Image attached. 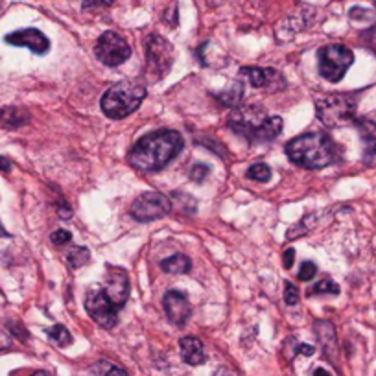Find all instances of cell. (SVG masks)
Segmentation results:
<instances>
[{
    "instance_id": "29",
    "label": "cell",
    "mask_w": 376,
    "mask_h": 376,
    "mask_svg": "<svg viewBox=\"0 0 376 376\" xmlns=\"http://www.w3.org/2000/svg\"><path fill=\"white\" fill-rule=\"evenodd\" d=\"M316 273H318V266L314 264V262H310V260H306V262H303V266H301L299 270V281H312L314 277H316Z\"/></svg>"
},
{
    "instance_id": "21",
    "label": "cell",
    "mask_w": 376,
    "mask_h": 376,
    "mask_svg": "<svg viewBox=\"0 0 376 376\" xmlns=\"http://www.w3.org/2000/svg\"><path fill=\"white\" fill-rule=\"evenodd\" d=\"M48 338L52 343H56L58 347H69L72 343V336L71 332L63 327V325H54L52 329L47 330Z\"/></svg>"
},
{
    "instance_id": "16",
    "label": "cell",
    "mask_w": 376,
    "mask_h": 376,
    "mask_svg": "<svg viewBox=\"0 0 376 376\" xmlns=\"http://www.w3.org/2000/svg\"><path fill=\"white\" fill-rule=\"evenodd\" d=\"M181 347V358L188 365H201L205 362V351H203V343L194 336H187L179 341Z\"/></svg>"
},
{
    "instance_id": "15",
    "label": "cell",
    "mask_w": 376,
    "mask_h": 376,
    "mask_svg": "<svg viewBox=\"0 0 376 376\" xmlns=\"http://www.w3.org/2000/svg\"><path fill=\"white\" fill-rule=\"evenodd\" d=\"M354 126L364 142V159L371 161L376 155V122L367 118H356Z\"/></svg>"
},
{
    "instance_id": "9",
    "label": "cell",
    "mask_w": 376,
    "mask_h": 376,
    "mask_svg": "<svg viewBox=\"0 0 376 376\" xmlns=\"http://www.w3.org/2000/svg\"><path fill=\"white\" fill-rule=\"evenodd\" d=\"M96 58L107 67H118L131 58V48L128 41L117 32H106L94 47Z\"/></svg>"
},
{
    "instance_id": "10",
    "label": "cell",
    "mask_w": 376,
    "mask_h": 376,
    "mask_svg": "<svg viewBox=\"0 0 376 376\" xmlns=\"http://www.w3.org/2000/svg\"><path fill=\"white\" fill-rule=\"evenodd\" d=\"M85 310L94 319V323L100 325L102 329H113L118 323L117 306L113 305L104 288L89 290L85 297Z\"/></svg>"
},
{
    "instance_id": "41",
    "label": "cell",
    "mask_w": 376,
    "mask_h": 376,
    "mask_svg": "<svg viewBox=\"0 0 376 376\" xmlns=\"http://www.w3.org/2000/svg\"><path fill=\"white\" fill-rule=\"evenodd\" d=\"M4 236H10V233H8V231L4 229V225L0 224V238H4Z\"/></svg>"
},
{
    "instance_id": "4",
    "label": "cell",
    "mask_w": 376,
    "mask_h": 376,
    "mask_svg": "<svg viewBox=\"0 0 376 376\" xmlns=\"http://www.w3.org/2000/svg\"><path fill=\"white\" fill-rule=\"evenodd\" d=\"M146 98V87L133 82H118L102 96V111L113 120H122L135 113Z\"/></svg>"
},
{
    "instance_id": "39",
    "label": "cell",
    "mask_w": 376,
    "mask_h": 376,
    "mask_svg": "<svg viewBox=\"0 0 376 376\" xmlns=\"http://www.w3.org/2000/svg\"><path fill=\"white\" fill-rule=\"evenodd\" d=\"M207 2H209V6L216 8V6H220V4H224L225 0H207Z\"/></svg>"
},
{
    "instance_id": "25",
    "label": "cell",
    "mask_w": 376,
    "mask_h": 376,
    "mask_svg": "<svg viewBox=\"0 0 376 376\" xmlns=\"http://www.w3.org/2000/svg\"><path fill=\"white\" fill-rule=\"evenodd\" d=\"M247 177L257 183H268L271 179V168L264 163H255L247 168Z\"/></svg>"
},
{
    "instance_id": "11",
    "label": "cell",
    "mask_w": 376,
    "mask_h": 376,
    "mask_svg": "<svg viewBox=\"0 0 376 376\" xmlns=\"http://www.w3.org/2000/svg\"><path fill=\"white\" fill-rule=\"evenodd\" d=\"M163 306H165L168 321L172 325H177V327H183L187 323L188 318H190V312H192L187 294H183L179 290L166 292L165 297H163Z\"/></svg>"
},
{
    "instance_id": "2",
    "label": "cell",
    "mask_w": 376,
    "mask_h": 376,
    "mask_svg": "<svg viewBox=\"0 0 376 376\" xmlns=\"http://www.w3.org/2000/svg\"><path fill=\"white\" fill-rule=\"evenodd\" d=\"M286 155L295 165L308 170L327 168L340 157L336 142L323 131H310L292 139L286 144Z\"/></svg>"
},
{
    "instance_id": "33",
    "label": "cell",
    "mask_w": 376,
    "mask_h": 376,
    "mask_svg": "<svg viewBox=\"0 0 376 376\" xmlns=\"http://www.w3.org/2000/svg\"><path fill=\"white\" fill-rule=\"evenodd\" d=\"M362 41L369 50L376 54V26L369 28L367 32H364V36H362Z\"/></svg>"
},
{
    "instance_id": "38",
    "label": "cell",
    "mask_w": 376,
    "mask_h": 376,
    "mask_svg": "<svg viewBox=\"0 0 376 376\" xmlns=\"http://www.w3.org/2000/svg\"><path fill=\"white\" fill-rule=\"evenodd\" d=\"M314 376H332V375H330L329 371H325V369H321V367H319V369L314 371Z\"/></svg>"
},
{
    "instance_id": "13",
    "label": "cell",
    "mask_w": 376,
    "mask_h": 376,
    "mask_svg": "<svg viewBox=\"0 0 376 376\" xmlns=\"http://www.w3.org/2000/svg\"><path fill=\"white\" fill-rule=\"evenodd\" d=\"M104 290L117 308L126 305V301L130 297V281H128L126 271L107 266V284Z\"/></svg>"
},
{
    "instance_id": "26",
    "label": "cell",
    "mask_w": 376,
    "mask_h": 376,
    "mask_svg": "<svg viewBox=\"0 0 376 376\" xmlns=\"http://www.w3.org/2000/svg\"><path fill=\"white\" fill-rule=\"evenodd\" d=\"M310 294L312 295H318V294L338 295L340 294V286H338L332 279H323V281H319L318 284L310 290Z\"/></svg>"
},
{
    "instance_id": "43",
    "label": "cell",
    "mask_w": 376,
    "mask_h": 376,
    "mask_svg": "<svg viewBox=\"0 0 376 376\" xmlns=\"http://www.w3.org/2000/svg\"><path fill=\"white\" fill-rule=\"evenodd\" d=\"M375 4H376V0H375Z\"/></svg>"
},
{
    "instance_id": "5",
    "label": "cell",
    "mask_w": 376,
    "mask_h": 376,
    "mask_svg": "<svg viewBox=\"0 0 376 376\" xmlns=\"http://www.w3.org/2000/svg\"><path fill=\"white\" fill-rule=\"evenodd\" d=\"M318 118L327 128H345L356 120V98L353 94H327L316 100Z\"/></svg>"
},
{
    "instance_id": "36",
    "label": "cell",
    "mask_w": 376,
    "mask_h": 376,
    "mask_svg": "<svg viewBox=\"0 0 376 376\" xmlns=\"http://www.w3.org/2000/svg\"><path fill=\"white\" fill-rule=\"evenodd\" d=\"M12 170V161L6 157H0V172H10Z\"/></svg>"
},
{
    "instance_id": "18",
    "label": "cell",
    "mask_w": 376,
    "mask_h": 376,
    "mask_svg": "<svg viewBox=\"0 0 376 376\" xmlns=\"http://www.w3.org/2000/svg\"><path fill=\"white\" fill-rule=\"evenodd\" d=\"M190 268H192L190 259L181 253L172 255V257H168V259L161 262V270L168 273V275H187Z\"/></svg>"
},
{
    "instance_id": "7",
    "label": "cell",
    "mask_w": 376,
    "mask_h": 376,
    "mask_svg": "<svg viewBox=\"0 0 376 376\" xmlns=\"http://www.w3.org/2000/svg\"><path fill=\"white\" fill-rule=\"evenodd\" d=\"M319 72L330 83L341 82L354 63L353 50L343 45H327L319 50Z\"/></svg>"
},
{
    "instance_id": "19",
    "label": "cell",
    "mask_w": 376,
    "mask_h": 376,
    "mask_svg": "<svg viewBox=\"0 0 376 376\" xmlns=\"http://www.w3.org/2000/svg\"><path fill=\"white\" fill-rule=\"evenodd\" d=\"M28 120V113L23 111V109H19V107H4V109H0V124H2L4 128L17 130V128L24 126Z\"/></svg>"
},
{
    "instance_id": "20",
    "label": "cell",
    "mask_w": 376,
    "mask_h": 376,
    "mask_svg": "<svg viewBox=\"0 0 376 376\" xmlns=\"http://www.w3.org/2000/svg\"><path fill=\"white\" fill-rule=\"evenodd\" d=\"M244 94H246V87L242 82H233L229 87L225 89L224 93L218 94V100L225 107H236L240 106V102L244 100Z\"/></svg>"
},
{
    "instance_id": "37",
    "label": "cell",
    "mask_w": 376,
    "mask_h": 376,
    "mask_svg": "<svg viewBox=\"0 0 376 376\" xmlns=\"http://www.w3.org/2000/svg\"><path fill=\"white\" fill-rule=\"evenodd\" d=\"M299 353L301 354H306V356H312V354L316 353V349L312 347V345H301Z\"/></svg>"
},
{
    "instance_id": "8",
    "label": "cell",
    "mask_w": 376,
    "mask_h": 376,
    "mask_svg": "<svg viewBox=\"0 0 376 376\" xmlns=\"http://www.w3.org/2000/svg\"><path fill=\"white\" fill-rule=\"evenodd\" d=\"M172 207H174V203L165 194L144 192L131 203L130 214L137 222L148 224V222H155V220L168 216L172 212Z\"/></svg>"
},
{
    "instance_id": "12",
    "label": "cell",
    "mask_w": 376,
    "mask_h": 376,
    "mask_svg": "<svg viewBox=\"0 0 376 376\" xmlns=\"http://www.w3.org/2000/svg\"><path fill=\"white\" fill-rule=\"evenodd\" d=\"M8 45H13V47H26L30 48L32 52L37 54V56H43L50 50V41L48 37L43 34L41 30L36 28H26V30H17L10 36H6Z\"/></svg>"
},
{
    "instance_id": "40",
    "label": "cell",
    "mask_w": 376,
    "mask_h": 376,
    "mask_svg": "<svg viewBox=\"0 0 376 376\" xmlns=\"http://www.w3.org/2000/svg\"><path fill=\"white\" fill-rule=\"evenodd\" d=\"M214 376H233V375H231V373L227 369H220Z\"/></svg>"
},
{
    "instance_id": "31",
    "label": "cell",
    "mask_w": 376,
    "mask_h": 376,
    "mask_svg": "<svg viewBox=\"0 0 376 376\" xmlns=\"http://www.w3.org/2000/svg\"><path fill=\"white\" fill-rule=\"evenodd\" d=\"M349 17L353 19V21H373L375 13L371 12V10H364V8H353L351 13H349Z\"/></svg>"
},
{
    "instance_id": "34",
    "label": "cell",
    "mask_w": 376,
    "mask_h": 376,
    "mask_svg": "<svg viewBox=\"0 0 376 376\" xmlns=\"http://www.w3.org/2000/svg\"><path fill=\"white\" fill-rule=\"evenodd\" d=\"M115 0H85L83 2V10H94V8H106L111 6Z\"/></svg>"
},
{
    "instance_id": "28",
    "label": "cell",
    "mask_w": 376,
    "mask_h": 376,
    "mask_svg": "<svg viewBox=\"0 0 376 376\" xmlns=\"http://www.w3.org/2000/svg\"><path fill=\"white\" fill-rule=\"evenodd\" d=\"M209 172H211L209 166L203 165V163H198V165L190 168V179L196 183H203V179H207V176H209Z\"/></svg>"
},
{
    "instance_id": "42",
    "label": "cell",
    "mask_w": 376,
    "mask_h": 376,
    "mask_svg": "<svg viewBox=\"0 0 376 376\" xmlns=\"http://www.w3.org/2000/svg\"><path fill=\"white\" fill-rule=\"evenodd\" d=\"M32 376H50L48 373H45V371H37V373H34Z\"/></svg>"
},
{
    "instance_id": "22",
    "label": "cell",
    "mask_w": 376,
    "mask_h": 376,
    "mask_svg": "<svg viewBox=\"0 0 376 376\" xmlns=\"http://www.w3.org/2000/svg\"><path fill=\"white\" fill-rule=\"evenodd\" d=\"M67 260H69V266H71L72 270H78V268H82V266H85L91 260V253H89L87 247L76 246L72 247Z\"/></svg>"
},
{
    "instance_id": "23",
    "label": "cell",
    "mask_w": 376,
    "mask_h": 376,
    "mask_svg": "<svg viewBox=\"0 0 376 376\" xmlns=\"http://www.w3.org/2000/svg\"><path fill=\"white\" fill-rule=\"evenodd\" d=\"M314 216H316V214H308V216L303 218L299 224L294 225V227L288 231L286 238H288V240H297V238H301V236L308 235V231L314 229V225H316L314 224Z\"/></svg>"
},
{
    "instance_id": "6",
    "label": "cell",
    "mask_w": 376,
    "mask_h": 376,
    "mask_svg": "<svg viewBox=\"0 0 376 376\" xmlns=\"http://www.w3.org/2000/svg\"><path fill=\"white\" fill-rule=\"evenodd\" d=\"M174 65V47L159 34L146 39V74L150 82H157L170 72Z\"/></svg>"
},
{
    "instance_id": "3",
    "label": "cell",
    "mask_w": 376,
    "mask_h": 376,
    "mask_svg": "<svg viewBox=\"0 0 376 376\" xmlns=\"http://www.w3.org/2000/svg\"><path fill=\"white\" fill-rule=\"evenodd\" d=\"M281 117H268V113L259 106L240 107L231 113L229 128L251 144H264L275 141L282 131Z\"/></svg>"
},
{
    "instance_id": "32",
    "label": "cell",
    "mask_w": 376,
    "mask_h": 376,
    "mask_svg": "<svg viewBox=\"0 0 376 376\" xmlns=\"http://www.w3.org/2000/svg\"><path fill=\"white\" fill-rule=\"evenodd\" d=\"M179 196L183 198V201H177V205L181 207L183 212H190V214H194L196 212V200L192 198V196L188 194H183V192H179Z\"/></svg>"
},
{
    "instance_id": "24",
    "label": "cell",
    "mask_w": 376,
    "mask_h": 376,
    "mask_svg": "<svg viewBox=\"0 0 376 376\" xmlns=\"http://www.w3.org/2000/svg\"><path fill=\"white\" fill-rule=\"evenodd\" d=\"M93 373L96 376H128V373L122 367H118V365L111 364V362H106V360L96 362L93 365Z\"/></svg>"
},
{
    "instance_id": "1",
    "label": "cell",
    "mask_w": 376,
    "mask_h": 376,
    "mask_svg": "<svg viewBox=\"0 0 376 376\" xmlns=\"http://www.w3.org/2000/svg\"><path fill=\"white\" fill-rule=\"evenodd\" d=\"M183 144L179 131H153L133 144L128 153V163L139 172H159L181 153Z\"/></svg>"
},
{
    "instance_id": "30",
    "label": "cell",
    "mask_w": 376,
    "mask_h": 376,
    "mask_svg": "<svg viewBox=\"0 0 376 376\" xmlns=\"http://www.w3.org/2000/svg\"><path fill=\"white\" fill-rule=\"evenodd\" d=\"M50 240H52L54 246L63 247V246H67V244H71L72 235L65 229H58V231H54L52 236H50Z\"/></svg>"
},
{
    "instance_id": "35",
    "label": "cell",
    "mask_w": 376,
    "mask_h": 376,
    "mask_svg": "<svg viewBox=\"0 0 376 376\" xmlns=\"http://www.w3.org/2000/svg\"><path fill=\"white\" fill-rule=\"evenodd\" d=\"M294 260H295V249L294 247H288L284 255H282V264L286 270H292L294 268Z\"/></svg>"
},
{
    "instance_id": "27",
    "label": "cell",
    "mask_w": 376,
    "mask_h": 376,
    "mask_svg": "<svg viewBox=\"0 0 376 376\" xmlns=\"http://www.w3.org/2000/svg\"><path fill=\"white\" fill-rule=\"evenodd\" d=\"M284 303L288 306H294L299 303V290L292 282H286V286H284Z\"/></svg>"
},
{
    "instance_id": "17",
    "label": "cell",
    "mask_w": 376,
    "mask_h": 376,
    "mask_svg": "<svg viewBox=\"0 0 376 376\" xmlns=\"http://www.w3.org/2000/svg\"><path fill=\"white\" fill-rule=\"evenodd\" d=\"M316 334H318V340L321 341V345H323L325 354H327L330 360H334L336 330L334 327H332V323H329V321H318V323H316Z\"/></svg>"
},
{
    "instance_id": "14",
    "label": "cell",
    "mask_w": 376,
    "mask_h": 376,
    "mask_svg": "<svg viewBox=\"0 0 376 376\" xmlns=\"http://www.w3.org/2000/svg\"><path fill=\"white\" fill-rule=\"evenodd\" d=\"M242 74L247 76L249 83L255 89H268V91H281L286 87V80L275 69H260V67H244Z\"/></svg>"
}]
</instances>
